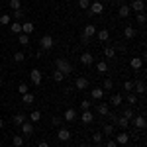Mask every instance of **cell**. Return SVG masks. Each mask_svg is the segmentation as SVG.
I'll list each match as a JSON object with an SVG mask.
<instances>
[{
	"mask_svg": "<svg viewBox=\"0 0 147 147\" xmlns=\"http://www.w3.org/2000/svg\"><path fill=\"white\" fill-rule=\"evenodd\" d=\"M55 67H57V71H61V73H63L65 77L73 73V65L69 63L67 59H63V57H59V59H55Z\"/></svg>",
	"mask_w": 147,
	"mask_h": 147,
	"instance_id": "obj_1",
	"label": "cell"
},
{
	"mask_svg": "<svg viewBox=\"0 0 147 147\" xmlns=\"http://www.w3.org/2000/svg\"><path fill=\"white\" fill-rule=\"evenodd\" d=\"M55 45V39L51 37V35H43L41 39H39V47H41V51H49V49H53Z\"/></svg>",
	"mask_w": 147,
	"mask_h": 147,
	"instance_id": "obj_2",
	"label": "cell"
},
{
	"mask_svg": "<svg viewBox=\"0 0 147 147\" xmlns=\"http://www.w3.org/2000/svg\"><path fill=\"white\" fill-rule=\"evenodd\" d=\"M30 79H32V82H34L35 86H39V84H41V80H43V75H41V71H39V69H32Z\"/></svg>",
	"mask_w": 147,
	"mask_h": 147,
	"instance_id": "obj_3",
	"label": "cell"
},
{
	"mask_svg": "<svg viewBox=\"0 0 147 147\" xmlns=\"http://www.w3.org/2000/svg\"><path fill=\"white\" fill-rule=\"evenodd\" d=\"M75 88L77 90H86L88 88V79L86 77H79V79L75 80Z\"/></svg>",
	"mask_w": 147,
	"mask_h": 147,
	"instance_id": "obj_4",
	"label": "cell"
},
{
	"mask_svg": "<svg viewBox=\"0 0 147 147\" xmlns=\"http://www.w3.org/2000/svg\"><path fill=\"white\" fill-rule=\"evenodd\" d=\"M96 37H98V41H102V43H106V41H108V39H110V32H108V30H106V28H104V30H96Z\"/></svg>",
	"mask_w": 147,
	"mask_h": 147,
	"instance_id": "obj_5",
	"label": "cell"
},
{
	"mask_svg": "<svg viewBox=\"0 0 147 147\" xmlns=\"http://www.w3.org/2000/svg\"><path fill=\"white\" fill-rule=\"evenodd\" d=\"M131 122H134V125H136L137 129H145V125H147V122H145V118H143V116H134V118H131Z\"/></svg>",
	"mask_w": 147,
	"mask_h": 147,
	"instance_id": "obj_6",
	"label": "cell"
},
{
	"mask_svg": "<svg viewBox=\"0 0 147 147\" xmlns=\"http://www.w3.org/2000/svg\"><path fill=\"white\" fill-rule=\"evenodd\" d=\"M57 139H59V141H69V139H71V131H69L67 127H61V129L57 131Z\"/></svg>",
	"mask_w": 147,
	"mask_h": 147,
	"instance_id": "obj_7",
	"label": "cell"
},
{
	"mask_svg": "<svg viewBox=\"0 0 147 147\" xmlns=\"http://www.w3.org/2000/svg\"><path fill=\"white\" fill-rule=\"evenodd\" d=\"M102 10H104L102 2H92L90 6H88V12H90L92 16H94V14H102Z\"/></svg>",
	"mask_w": 147,
	"mask_h": 147,
	"instance_id": "obj_8",
	"label": "cell"
},
{
	"mask_svg": "<svg viewBox=\"0 0 147 147\" xmlns=\"http://www.w3.org/2000/svg\"><path fill=\"white\" fill-rule=\"evenodd\" d=\"M80 122H82V124H92V122H94V116H92V112H90V110H82Z\"/></svg>",
	"mask_w": 147,
	"mask_h": 147,
	"instance_id": "obj_9",
	"label": "cell"
},
{
	"mask_svg": "<svg viewBox=\"0 0 147 147\" xmlns=\"http://www.w3.org/2000/svg\"><path fill=\"white\" fill-rule=\"evenodd\" d=\"M20 127H22V134H24V136H32V134H34V124H32V122H28V120H26Z\"/></svg>",
	"mask_w": 147,
	"mask_h": 147,
	"instance_id": "obj_10",
	"label": "cell"
},
{
	"mask_svg": "<svg viewBox=\"0 0 147 147\" xmlns=\"http://www.w3.org/2000/svg\"><path fill=\"white\" fill-rule=\"evenodd\" d=\"M94 34H96V26H94V24H86V26H84V32H82V35L90 39Z\"/></svg>",
	"mask_w": 147,
	"mask_h": 147,
	"instance_id": "obj_11",
	"label": "cell"
},
{
	"mask_svg": "<svg viewBox=\"0 0 147 147\" xmlns=\"http://www.w3.org/2000/svg\"><path fill=\"white\" fill-rule=\"evenodd\" d=\"M114 141H116L118 145H125V143L129 141V136H127L125 131H122V134H118V136H116V139H114Z\"/></svg>",
	"mask_w": 147,
	"mask_h": 147,
	"instance_id": "obj_12",
	"label": "cell"
},
{
	"mask_svg": "<svg viewBox=\"0 0 147 147\" xmlns=\"http://www.w3.org/2000/svg\"><path fill=\"white\" fill-rule=\"evenodd\" d=\"M35 30V26L32 22H26V20H24L22 22V34H26V35H30L32 34V32H34Z\"/></svg>",
	"mask_w": 147,
	"mask_h": 147,
	"instance_id": "obj_13",
	"label": "cell"
},
{
	"mask_svg": "<svg viewBox=\"0 0 147 147\" xmlns=\"http://www.w3.org/2000/svg\"><path fill=\"white\" fill-rule=\"evenodd\" d=\"M143 8H145L143 0H134L131 6H129V10H134V12H143Z\"/></svg>",
	"mask_w": 147,
	"mask_h": 147,
	"instance_id": "obj_14",
	"label": "cell"
},
{
	"mask_svg": "<svg viewBox=\"0 0 147 147\" xmlns=\"http://www.w3.org/2000/svg\"><path fill=\"white\" fill-rule=\"evenodd\" d=\"M80 63H82V65H92V63H94L92 53H88V51H86V53H82V55H80Z\"/></svg>",
	"mask_w": 147,
	"mask_h": 147,
	"instance_id": "obj_15",
	"label": "cell"
},
{
	"mask_svg": "<svg viewBox=\"0 0 147 147\" xmlns=\"http://www.w3.org/2000/svg\"><path fill=\"white\" fill-rule=\"evenodd\" d=\"M104 92H106V90H102V86H96V88H92V90H90V96L94 98V100H100L102 96H104Z\"/></svg>",
	"mask_w": 147,
	"mask_h": 147,
	"instance_id": "obj_16",
	"label": "cell"
},
{
	"mask_svg": "<svg viewBox=\"0 0 147 147\" xmlns=\"http://www.w3.org/2000/svg\"><path fill=\"white\" fill-rule=\"evenodd\" d=\"M124 35H125V39L136 37V28H134V26H125L124 28Z\"/></svg>",
	"mask_w": 147,
	"mask_h": 147,
	"instance_id": "obj_17",
	"label": "cell"
},
{
	"mask_svg": "<svg viewBox=\"0 0 147 147\" xmlns=\"http://www.w3.org/2000/svg\"><path fill=\"white\" fill-rule=\"evenodd\" d=\"M129 67L131 69H141L143 67V59H139V57H134V59H131V61H129Z\"/></svg>",
	"mask_w": 147,
	"mask_h": 147,
	"instance_id": "obj_18",
	"label": "cell"
},
{
	"mask_svg": "<svg viewBox=\"0 0 147 147\" xmlns=\"http://www.w3.org/2000/svg\"><path fill=\"white\" fill-rule=\"evenodd\" d=\"M96 112L100 114V116H108V112H110V110H108V104H106V102H100V104L96 106Z\"/></svg>",
	"mask_w": 147,
	"mask_h": 147,
	"instance_id": "obj_19",
	"label": "cell"
},
{
	"mask_svg": "<svg viewBox=\"0 0 147 147\" xmlns=\"http://www.w3.org/2000/svg\"><path fill=\"white\" fill-rule=\"evenodd\" d=\"M75 120H77V112L73 108L65 110V122H75Z\"/></svg>",
	"mask_w": 147,
	"mask_h": 147,
	"instance_id": "obj_20",
	"label": "cell"
},
{
	"mask_svg": "<svg viewBox=\"0 0 147 147\" xmlns=\"http://www.w3.org/2000/svg\"><path fill=\"white\" fill-rule=\"evenodd\" d=\"M129 6H127V4H122V6H120V10H118V16H120V18H127V16H129Z\"/></svg>",
	"mask_w": 147,
	"mask_h": 147,
	"instance_id": "obj_21",
	"label": "cell"
},
{
	"mask_svg": "<svg viewBox=\"0 0 147 147\" xmlns=\"http://www.w3.org/2000/svg\"><path fill=\"white\" fill-rule=\"evenodd\" d=\"M10 32L12 34H22V24L20 22H10Z\"/></svg>",
	"mask_w": 147,
	"mask_h": 147,
	"instance_id": "obj_22",
	"label": "cell"
},
{
	"mask_svg": "<svg viewBox=\"0 0 147 147\" xmlns=\"http://www.w3.org/2000/svg\"><path fill=\"white\" fill-rule=\"evenodd\" d=\"M134 88H136V94H143L145 92V82L137 80V82H134Z\"/></svg>",
	"mask_w": 147,
	"mask_h": 147,
	"instance_id": "obj_23",
	"label": "cell"
},
{
	"mask_svg": "<svg viewBox=\"0 0 147 147\" xmlns=\"http://www.w3.org/2000/svg\"><path fill=\"white\" fill-rule=\"evenodd\" d=\"M122 102H124V96L122 94H114L112 98H110V104L112 106H122Z\"/></svg>",
	"mask_w": 147,
	"mask_h": 147,
	"instance_id": "obj_24",
	"label": "cell"
},
{
	"mask_svg": "<svg viewBox=\"0 0 147 147\" xmlns=\"http://www.w3.org/2000/svg\"><path fill=\"white\" fill-rule=\"evenodd\" d=\"M22 102H24V104H34L35 96L32 94V92H26V94H22Z\"/></svg>",
	"mask_w": 147,
	"mask_h": 147,
	"instance_id": "obj_25",
	"label": "cell"
},
{
	"mask_svg": "<svg viewBox=\"0 0 147 147\" xmlns=\"http://www.w3.org/2000/svg\"><path fill=\"white\" fill-rule=\"evenodd\" d=\"M12 122H14V125H18V127H20V125L26 122V116H24V114H16V116L12 118Z\"/></svg>",
	"mask_w": 147,
	"mask_h": 147,
	"instance_id": "obj_26",
	"label": "cell"
},
{
	"mask_svg": "<svg viewBox=\"0 0 147 147\" xmlns=\"http://www.w3.org/2000/svg\"><path fill=\"white\" fill-rule=\"evenodd\" d=\"M114 122H116V125H120V127H122V129H125V127H127V125H129V120H125L124 116H122V118H116V120H114Z\"/></svg>",
	"mask_w": 147,
	"mask_h": 147,
	"instance_id": "obj_27",
	"label": "cell"
},
{
	"mask_svg": "<svg viewBox=\"0 0 147 147\" xmlns=\"http://www.w3.org/2000/svg\"><path fill=\"white\" fill-rule=\"evenodd\" d=\"M92 141H94L96 145H102V141H104V136H102V131H96V134H92Z\"/></svg>",
	"mask_w": 147,
	"mask_h": 147,
	"instance_id": "obj_28",
	"label": "cell"
},
{
	"mask_svg": "<svg viewBox=\"0 0 147 147\" xmlns=\"http://www.w3.org/2000/svg\"><path fill=\"white\" fill-rule=\"evenodd\" d=\"M39 120H41V112H39V110H34V112L30 114V122H32V124H34V122H39Z\"/></svg>",
	"mask_w": 147,
	"mask_h": 147,
	"instance_id": "obj_29",
	"label": "cell"
},
{
	"mask_svg": "<svg viewBox=\"0 0 147 147\" xmlns=\"http://www.w3.org/2000/svg\"><path fill=\"white\" fill-rule=\"evenodd\" d=\"M18 43H20V45H28V43H30V35L20 34L18 35Z\"/></svg>",
	"mask_w": 147,
	"mask_h": 147,
	"instance_id": "obj_30",
	"label": "cell"
},
{
	"mask_svg": "<svg viewBox=\"0 0 147 147\" xmlns=\"http://www.w3.org/2000/svg\"><path fill=\"white\" fill-rule=\"evenodd\" d=\"M96 69H98V73H106L108 71V63L106 61H98L96 63Z\"/></svg>",
	"mask_w": 147,
	"mask_h": 147,
	"instance_id": "obj_31",
	"label": "cell"
},
{
	"mask_svg": "<svg viewBox=\"0 0 147 147\" xmlns=\"http://www.w3.org/2000/svg\"><path fill=\"white\" fill-rule=\"evenodd\" d=\"M12 143H14V147H22L24 145V137L22 136H14L12 137Z\"/></svg>",
	"mask_w": 147,
	"mask_h": 147,
	"instance_id": "obj_32",
	"label": "cell"
},
{
	"mask_svg": "<svg viewBox=\"0 0 147 147\" xmlns=\"http://www.w3.org/2000/svg\"><path fill=\"white\" fill-rule=\"evenodd\" d=\"M104 55L108 57V59H112V57L116 55V49H114V47H110V45H108V47H104Z\"/></svg>",
	"mask_w": 147,
	"mask_h": 147,
	"instance_id": "obj_33",
	"label": "cell"
},
{
	"mask_svg": "<svg viewBox=\"0 0 147 147\" xmlns=\"http://www.w3.org/2000/svg\"><path fill=\"white\" fill-rule=\"evenodd\" d=\"M127 104L136 106V104H137V94H134V92H127Z\"/></svg>",
	"mask_w": 147,
	"mask_h": 147,
	"instance_id": "obj_34",
	"label": "cell"
},
{
	"mask_svg": "<svg viewBox=\"0 0 147 147\" xmlns=\"http://www.w3.org/2000/svg\"><path fill=\"white\" fill-rule=\"evenodd\" d=\"M63 79H65V75H63L61 71H57V69H55V73H53V80H55V82H63Z\"/></svg>",
	"mask_w": 147,
	"mask_h": 147,
	"instance_id": "obj_35",
	"label": "cell"
},
{
	"mask_svg": "<svg viewBox=\"0 0 147 147\" xmlns=\"http://www.w3.org/2000/svg\"><path fill=\"white\" fill-rule=\"evenodd\" d=\"M0 24L2 26H10V14H2L0 16Z\"/></svg>",
	"mask_w": 147,
	"mask_h": 147,
	"instance_id": "obj_36",
	"label": "cell"
},
{
	"mask_svg": "<svg viewBox=\"0 0 147 147\" xmlns=\"http://www.w3.org/2000/svg\"><path fill=\"white\" fill-rule=\"evenodd\" d=\"M20 8H22L20 0H10V10H20Z\"/></svg>",
	"mask_w": 147,
	"mask_h": 147,
	"instance_id": "obj_37",
	"label": "cell"
},
{
	"mask_svg": "<svg viewBox=\"0 0 147 147\" xmlns=\"http://www.w3.org/2000/svg\"><path fill=\"white\" fill-rule=\"evenodd\" d=\"M134 116H136V114H134L131 108H125V110H124V118H125V120H129V122H131V118H134Z\"/></svg>",
	"mask_w": 147,
	"mask_h": 147,
	"instance_id": "obj_38",
	"label": "cell"
},
{
	"mask_svg": "<svg viewBox=\"0 0 147 147\" xmlns=\"http://www.w3.org/2000/svg\"><path fill=\"white\" fill-rule=\"evenodd\" d=\"M24 59H26V53H22V51H18V53H14V61H16V63H22Z\"/></svg>",
	"mask_w": 147,
	"mask_h": 147,
	"instance_id": "obj_39",
	"label": "cell"
},
{
	"mask_svg": "<svg viewBox=\"0 0 147 147\" xmlns=\"http://www.w3.org/2000/svg\"><path fill=\"white\" fill-rule=\"evenodd\" d=\"M112 86H114L112 79H104V86H102V90H110Z\"/></svg>",
	"mask_w": 147,
	"mask_h": 147,
	"instance_id": "obj_40",
	"label": "cell"
},
{
	"mask_svg": "<svg viewBox=\"0 0 147 147\" xmlns=\"http://www.w3.org/2000/svg\"><path fill=\"white\" fill-rule=\"evenodd\" d=\"M112 134H114V125L112 124L104 125V134H102V136H112Z\"/></svg>",
	"mask_w": 147,
	"mask_h": 147,
	"instance_id": "obj_41",
	"label": "cell"
},
{
	"mask_svg": "<svg viewBox=\"0 0 147 147\" xmlns=\"http://www.w3.org/2000/svg\"><path fill=\"white\" fill-rule=\"evenodd\" d=\"M124 90L134 92V82H131V80H125V82H124Z\"/></svg>",
	"mask_w": 147,
	"mask_h": 147,
	"instance_id": "obj_42",
	"label": "cell"
},
{
	"mask_svg": "<svg viewBox=\"0 0 147 147\" xmlns=\"http://www.w3.org/2000/svg\"><path fill=\"white\" fill-rule=\"evenodd\" d=\"M12 14H14L16 20H24V10H22V8H20V10H14Z\"/></svg>",
	"mask_w": 147,
	"mask_h": 147,
	"instance_id": "obj_43",
	"label": "cell"
},
{
	"mask_svg": "<svg viewBox=\"0 0 147 147\" xmlns=\"http://www.w3.org/2000/svg\"><path fill=\"white\" fill-rule=\"evenodd\" d=\"M18 92H20V94H26V92H30V88H28V84H26V82H22V84L18 86Z\"/></svg>",
	"mask_w": 147,
	"mask_h": 147,
	"instance_id": "obj_44",
	"label": "cell"
},
{
	"mask_svg": "<svg viewBox=\"0 0 147 147\" xmlns=\"http://www.w3.org/2000/svg\"><path fill=\"white\" fill-rule=\"evenodd\" d=\"M79 6L82 8V10H88V6H90V2H88V0H79Z\"/></svg>",
	"mask_w": 147,
	"mask_h": 147,
	"instance_id": "obj_45",
	"label": "cell"
},
{
	"mask_svg": "<svg viewBox=\"0 0 147 147\" xmlns=\"http://www.w3.org/2000/svg\"><path fill=\"white\" fill-rule=\"evenodd\" d=\"M137 24H139V26H143V24H145V14H143V12H139V14H137Z\"/></svg>",
	"mask_w": 147,
	"mask_h": 147,
	"instance_id": "obj_46",
	"label": "cell"
},
{
	"mask_svg": "<svg viewBox=\"0 0 147 147\" xmlns=\"http://www.w3.org/2000/svg\"><path fill=\"white\" fill-rule=\"evenodd\" d=\"M90 106H92V104L88 100H82V102H80V108H82V110H90Z\"/></svg>",
	"mask_w": 147,
	"mask_h": 147,
	"instance_id": "obj_47",
	"label": "cell"
},
{
	"mask_svg": "<svg viewBox=\"0 0 147 147\" xmlns=\"http://www.w3.org/2000/svg\"><path fill=\"white\" fill-rule=\"evenodd\" d=\"M51 124H53V125H55V127H57V125H61V124H63V120H61L59 116H55V118L51 120Z\"/></svg>",
	"mask_w": 147,
	"mask_h": 147,
	"instance_id": "obj_48",
	"label": "cell"
},
{
	"mask_svg": "<svg viewBox=\"0 0 147 147\" xmlns=\"http://www.w3.org/2000/svg\"><path fill=\"white\" fill-rule=\"evenodd\" d=\"M106 147H118V143H116V141H108V143H106Z\"/></svg>",
	"mask_w": 147,
	"mask_h": 147,
	"instance_id": "obj_49",
	"label": "cell"
},
{
	"mask_svg": "<svg viewBox=\"0 0 147 147\" xmlns=\"http://www.w3.org/2000/svg\"><path fill=\"white\" fill-rule=\"evenodd\" d=\"M37 147H49V143H47V141H39V143H37Z\"/></svg>",
	"mask_w": 147,
	"mask_h": 147,
	"instance_id": "obj_50",
	"label": "cell"
},
{
	"mask_svg": "<svg viewBox=\"0 0 147 147\" xmlns=\"http://www.w3.org/2000/svg\"><path fill=\"white\" fill-rule=\"evenodd\" d=\"M2 127H4V120L0 118V129H2Z\"/></svg>",
	"mask_w": 147,
	"mask_h": 147,
	"instance_id": "obj_51",
	"label": "cell"
},
{
	"mask_svg": "<svg viewBox=\"0 0 147 147\" xmlns=\"http://www.w3.org/2000/svg\"><path fill=\"white\" fill-rule=\"evenodd\" d=\"M84 147H94V145H90V143H86V145H84Z\"/></svg>",
	"mask_w": 147,
	"mask_h": 147,
	"instance_id": "obj_52",
	"label": "cell"
},
{
	"mask_svg": "<svg viewBox=\"0 0 147 147\" xmlns=\"http://www.w3.org/2000/svg\"><path fill=\"white\" fill-rule=\"evenodd\" d=\"M0 73H2V67H0Z\"/></svg>",
	"mask_w": 147,
	"mask_h": 147,
	"instance_id": "obj_53",
	"label": "cell"
},
{
	"mask_svg": "<svg viewBox=\"0 0 147 147\" xmlns=\"http://www.w3.org/2000/svg\"><path fill=\"white\" fill-rule=\"evenodd\" d=\"M120 147H125V145H120Z\"/></svg>",
	"mask_w": 147,
	"mask_h": 147,
	"instance_id": "obj_54",
	"label": "cell"
},
{
	"mask_svg": "<svg viewBox=\"0 0 147 147\" xmlns=\"http://www.w3.org/2000/svg\"><path fill=\"white\" fill-rule=\"evenodd\" d=\"M51 2H55V0H51Z\"/></svg>",
	"mask_w": 147,
	"mask_h": 147,
	"instance_id": "obj_55",
	"label": "cell"
}]
</instances>
